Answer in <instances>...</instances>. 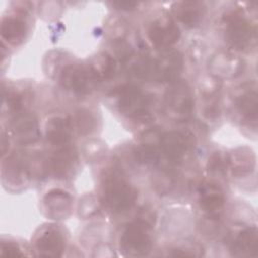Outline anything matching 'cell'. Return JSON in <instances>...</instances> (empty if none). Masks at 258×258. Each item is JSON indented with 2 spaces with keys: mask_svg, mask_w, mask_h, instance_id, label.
Wrapping results in <instances>:
<instances>
[{
  "mask_svg": "<svg viewBox=\"0 0 258 258\" xmlns=\"http://www.w3.org/2000/svg\"><path fill=\"white\" fill-rule=\"evenodd\" d=\"M165 111L174 121H186L194 110V98L188 85L181 81L172 83L165 94Z\"/></svg>",
  "mask_w": 258,
  "mask_h": 258,
  "instance_id": "obj_4",
  "label": "cell"
},
{
  "mask_svg": "<svg viewBox=\"0 0 258 258\" xmlns=\"http://www.w3.org/2000/svg\"><path fill=\"white\" fill-rule=\"evenodd\" d=\"M112 5L116 7V9L129 11V10H134L138 6V3L133 1H119V2H113Z\"/></svg>",
  "mask_w": 258,
  "mask_h": 258,
  "instance_id": "obj_29",
  "label": "cell"
},
{
  "mask_svg": "<svg viewBox=\"0 0 258 258\" xmlns=\"http://www.w3.org/2000/svg\"><path fill=\"white\" fill-rule=\"evenodd\" d=\"M209 69L216 79H232L243 72L244 62L231 52L220 51L210 60Z\"/></svg>",
  "mask_w": 258,
  "mask_h": 258,
  "instance_id": "obj_10",
  "label": "cell"
},
{
  "mask_svg": "<svg viewBox=\"0 0 258 258\" xmlns=\"http://www.w3.org/2000/svg\"><path fill=\"white\" fill-rule=\"evenodd\" d=\"M236 107L239 113L247 121L256 125L258 113V97L256 89L243 91L236 99Z\"/></svg>",
  "mask_w": 258,
  "mask_h": 258,
  "instance_id": "obj_22",
  "label": "cell"
},
{
  "mask_svg": "<svg viewBox=\"0 0 258 258\" xmlns=\"http://www.w3.org/2000/svg\"><path fill=\"white\" fill-rule=\"evenodd\" d=\"M3 104L8 107L10 111L18 112L22 106V100L20 95L13 91L3 92Z\"/></svg>",
  "mask_w": 258,
  "mask_h": 258,
  "instance_id": "obj_27",
  "label": "cell"
},
{
  "mask_svg": "<svg viewBox=\"0 0 258 258\" xmlns=\"http://www.w3.org/2000/svg\"><path fill=\"white\" fill-rule=\"evenodd\" d=\"M256 158L253 151L246 147H240L229 157V164L235 174L244 175L252 172L255 168Z\"/></svg>",
  "mask_w": 258,
  "mask_h": 258,
  "instance_id": "obj_21",
  "label": "cell"
},
{
  "mask_svg": "<svg viewBox=\"0 0 258 258\" xmlns=\"http://www.w3.org/2000/svg\"><path fill=\"white\" fill-rule=\"evenodd\" d=\"M159 146L162 153L170 160H179L187 151V137L178 131H169L161 135Z\"/></svg>",
  "mask_w": 258,
  "mask_h": 258,
  "instance_id": "obj_13",
  "label": "cell"
},
{
  "mask_svg": "<svg viewBox=\"0 0 258 258\" xmlns=\"http://www.w3.org/2000/svg\"><path fill=\"white\" fill-rule=\"evenodd\" d=\"M66 247V241L62 233L54 227L43 229L37 235L35 248L39 255L46 257L61 256Z\"/></svg>",
  "mask_w": 258,
  "mask_h": 258,
  "instance_id": "obj_11",
  "label": "cell"
},
{
  "mask_svg": "<svg viewBox=\"0 0 258 258\" xmlns=\"http://www.w3.org/2000/svg\"><path fill=\"white\" fill-rule=\"evenodd\" d=\"M43 206L51 219H64L71 213L72 198L62 189H51L44 196Z\"/></svg>",
  "mask_w": 258,
  "mask_h": 258,
  "instance_id": "obj_12",
  "label": "cell"
},
{
  "mask_svg": "<svg viewBox=\"0 0 258 258\" xmlns=\"http://www.w3.org/2000/svg\"><path fill=\"white\" fill-rule=\"evenodd\" d=\"M112 47L115 57L121 62L128 61L133 55V48L125 39H115L112 43Z\"/></svg>",
  "mask_w": 258,
  "mask_h": 258,
  "instance_id": "obj_25",
  "label": "cell"
},
{
  "mask_svg": "<svg viewBox=\"0 0 258 258\" xmlns=\"http://www.w3.org/2000/svg\"><path fill=\"white\" fill-rule=\"evenodd\" d=\"M119 112L131 119H145L149 117V103L146 96L134 85H123L115 91Z\"/></svg>",
  "mask_w": 258,
  "mask_h": 258,
  "instance_id": "obj_5",
  "label": "cell"
},
{
  "mask_svg": "<svg viewBox=\"0 0 258 258\" xmlns=\"http://www.w3.org/2000/svg\"><path fill=\"white\" fill-rule=\"evenodd\" d=\"M75 122L79 133L83 135L91 134L95 131L97 126V120L95 116L86 109H82L77 112L75 116Z\"/></svg>",
  "mask_w": 258,
  "mask_h": 258,
  "instance_id": "obj_23",
  "label": "cell"
},
{
  "mask_svg": "<svg viewBox=\"0 0 258 258\" xmlns=\"http://www.w3.org/2000/svg\"><path fill=\"white\" fill-rule=\"evenodd\" d=\"M88 69L96 81L109 80L116 73V59L107 52H99L91 58Z\"/></svg>",
  "mask_w": 258,
  "mask_h": 258,
  "instance_id": "obj_19",
  "label": "cell"
},
{
  "mask_svg": "<svg viewBox=\"0 0 258 258\" xmlns=\"http://www.w3.org/2000/svg\"><path fill=\"white\" fill-rule=\"evenodd\" d=\"M205 10L204 4L199 1H180L172 6L175 17L188 27H194L202 21Z\"/></svg>",
  "mask_w": 258,
  "mask_h": 258,
  "instance_id": "obj_16",
  "label": "cell"
},
{
  "mask_svg": "<svg viewBox=\"0 0 258 258\" xmlns=\"http://www.w3.org/2000/svg\"><path fill=\"white\" fill-rule=\"evenodd\" d=\"M183 69V58L176 50L165 51L153 59V79L159 82L174 83Z\"/></svg>",
  "mask_w": 258,
  "mask_h": 258,
  "instance_id": "obj_8",
  "label": "cell"
},
{
  "mask_svg": "<svg viewBox=\"0 0 258 258\" xmlns=\"http://www.w3.org/2000/svg\"><path fill=\"white\" fill-rule=\"evenodd\" d=\"M1 255L9 256V257H17L23 256L24 254L21 252L19 246L12 241H3L1 244Z\"/></svg>",
  "mask_w": 258,
  "mask_h": 258,
  "instance_id": "obj_28",
  "label": "cell"
},
{
  "mask_svg": "<svg viewBox=\"0 0 258 258\" xmlns=\"http://www.w3.org/2000/svg\"><path fill=\"white\" fill-rule=\"evenodd\" d=\"M11 132L20 144H31L40 137V129L36 116L33 113H17L11 123Z\"/></svg>",
  "mask_w": 258,
  "mask_h": 258,
  "instance_id": "obj_9",
  "label": "cell"
},
{
  "mask_svg": "<svg viewBox=\"0 0 258 258\" xmlns=\"http://www.w3.org/2000/svg\"><path fill=\"white\" fill-rule=\"evenodd\" d=\"M148 38L154 46L167 48L178 41L180 29L170 17L160 16L150 23Z\"/></svg>",
  "mask_w": 258,
  "mask_h": 258,
  "instance_id": "obj_7",
  "label": "cell"
},
{
  "mask_svg": "<svg viewBox=\"0 0 258 258\" xmlns=\"http://www.w3.org/2000/svg\"><path fill=\"white\" fill-rule=\"evenodd\" d=\"M229 158L221 152H214L208 160V169L211 172H222L226 169Z\"/></svg>",
  "mask_w": 258,
  "mask_h": 258,
  "instance_id": "obj_26",
  "label": "cell"
},
{
  "mask_svg": "<svg viewBox=\"0 0 258 258\" xmlns=\"http://www.w3.org/2000/svg\"><path fill=\"white\" fill-rule=\"evenodd\" d=\"M95 81L89 69L80 64L67 66L59 76L61 87L78 95L89 94L94 88Z\"/></svg>",
  "mask_w": 258,
  "mask_h": 258,
  "instance_id": "obj_6",
  "label": "cell"
},
{
  "mask_svg": "<svg viewBox=\"0 0 258 258\" xmlns=\"http://www.w3.org/2000/svg\"><path fill=\"white\" fill-rule=\"evenodd\" d=\"M199 203L201 209L209 216H217L225 204V196L219 185L206 183L200 189Z\"/></svg>",
  "mask_w": 258,
  "mask_h": 258,
  "instance_id": "obj_14",
  "label": "cell"
},
{
  "mask_svg": "<svg viewBox=\"0 0 258 258\" xmlns=\"http://www.w3.org/2000/svg\"><path fill=\"white\" fill-rule=\"evenodd\" d=\"M258 232L256 227L246 228L239 233L231 248L232 254L238 257L257 256Z\"/></svg>",
  "mask_w": 258,
  "mask_h": 258,
  "instance_id": "obj_18",
  "label": "cell"
},
{
  "mask_svg": "<svg viewBox=\"0 0 258 258\" xmlns=\"http://www.w3.org/2000/svg\"><path fill=\"white\" fill-rule=\"evenodd\" d=\"M45 137L53 145H66L72 137L70 121L60 116L49 118L45 124Z\"/></svg>",
  "mask_w": 258,
  "mask_h": 258,
  "instance_id": "obj_17",
  "label": "cell"
},
{
  "mask_svg": "<svg viewBox=\"0 0 258 258\" xmlns=\"http://www.w3.org/2000/svg\"><path fill=\"white\" fill-rule=\"evenodd\" d=\"M103 202L113 213H122L133 207L138 192L123 176L117 172L106 174L102 182Z\"/></svg>",
  "mask_w": 258,
  "mask_h": 258,
  "instance_id": "obj_1",
  "label": "cell"
},
{
  "mask_svg": "<svg viewBox=\"0 0 258 258\" xmlns=\"http://www.w3.org/2000/svg\"><path fill=\"white\" fill-rule=\"evenodd\" d=\"M27 27L25 21L15 15L5 16L1 20L0 33L3 39H5L10 44L20 43L26 34Z\"/></svg>",
  "mask_w": 258,
  "mask_h": 258,
  "instance_id": "obj_20",
  "label": "cell"
},
{
  "mask_svg": "<svg viewBox=\"0 0 258 258\" xmlns=\"http://www.w3.org/2000/svg\"><path fill=\"white\" fill-rule=\"evenodd\" d=\"M147 222L136 219L124 230L120 238V248L125 256L142 257L149 254L152 247L150 230Z\"/></svg>",
  "mask_w": 258,
  "mask_h": 258,
  "instance_id": "obj_2",
  "label": "cell"
},
{
  "mask_svg": "<svg viewBox=\"0 0 258 258\" xmlns=\"http://www.w3.org/2000/svg\"><path fill=\"white\" fill-rule=\"evenodd\" d=\"M226 23L225 36L230 46L237 50H245L254 38V28L240 9H233L223 17Z\"/></svg>",
  "mask_w": 258,
  "mask_h": 258,
  "instance_id": "obj_3",
  "label": "cell"
},
{
  "mask_svg": "<svg viewBox=\"0 0 258 258\" xmlns=\"http://www.w3.org/2000/svg\"><path fill=\"white\" fill-rule=\"evenodd\" d=\"M77 162V152L71 147H63L53 153L50 158L49 167L57 178H64L73 172Z\"/></svg>",
  "mask_w": 258,
  "mask_h": 258,
  "instance_id": "obj_15",
  "label": "cell"
},
{
  "mask_svg": "<svg viewBox=\"0 0 258 258\" xmlns=\"http://www.w3.org/2000/svg\"><path fill=\"white\" fill-rule=\"evenodd\" d=\"M157 146L158 145L142 143L141 147H139L136 151V157L139 162L144 164H155L159 159Z\"/></svg>",
  "mask_w": 258,
  "mask_h": 258,
  "instance_id": "obj_24",
  "label": "cell"
}]
</instances>
